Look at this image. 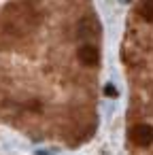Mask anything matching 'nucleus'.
<instances>
[{"label":"nucleus","mask_w":153,"mask_h":155,"mask_svg":"<svg viewBox=\"0 0 153 155\" xmlns=\"http://www.w3.org/2000/svg\"><path fill=\"white\" fill-rule=\"evenodd\" d=\"M130 140L140 147V149H149L153 144V125L151 123H136L130 130Z\"/></svg>","instance_id":"f257e3e1"},{"label":"nucleus","mask_w":153,"mask_h":155,"mask_svg":"<svg viewBox=\"0 0 153 155\" xmlns=\"http://www.w3.org/2000/svg\"><path fill=\"white\" fill-rule=\"evenodd\" d=\"M77 55H79V62L85 64V66H96V64L100 62V53H98V49H96L94 45H83V47H79Z\"/></svg>","instance_id":"f03ea898"},{"label":"nucleus","mask_w":153,"mask_h":155,"mask_svg":"<svg viewBox=\"0 0 153 155\" xmlns=\"http://www.w3.org/2000/svg\"><path fill=\"white\" fill-rule=\"evenodd\" d=\"M138 13H140V17L145 21L153 24V0H142L140 7H138Z\"/></svg>","instance_id":"7ed1b4c3"},{"label":"nucleus","mask_w":153,"mask_h":155,"mask_svg":"<svg viewBox=\"0 0 153 155\" xmlns=\"http://www.w3.org/2000/svg\"><path fill=\"white\" fill-rule=\"evenodd\" d=\"M104 94L111 96V98H115V96H117V89H115L113 85H106V87H104Z\"/></svg>","instance_id":"20e7f679"}]
</instances>
